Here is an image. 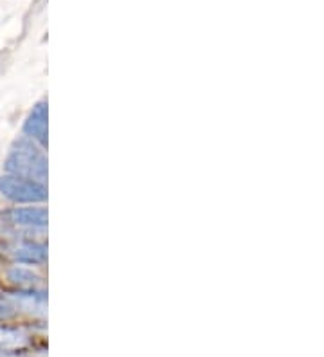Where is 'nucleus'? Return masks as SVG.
I'll use <instances>...</instances> for the list:
<instances>
[{
  "label": "nucleus",
  "mask_w": 324,
  "mask_h": 357,
  "mask_svg": "<svg viewBox=\"0 0 324 357\" xmlns=\"http://www.w3.org/2000/svg\"><path fill=\"white\" fill-rule=\"evenodd\" d=\"M0 195L15 204H42L47 201V184L33 178L4 174L0 177Z\"/></svg>",
  "instance_id": "obj_2"
},
{
  "label": "nucleus",
  "mask_w": 324,
  "mask_h": 357,
  "mask_svg": "<svg viewBox=\"0 0 324 357\" xmlns=\"http://www.w3.org/2000/svg\"><path fill=\"white\" fill-rule=\"evenodd\" d=\"M31 344L29 335L20 328L0 325V354H18Z\"/></svg>",
  "instance_id": "obj_7"
},
{
  "label": "nucleus",
  "mask_w": 324,
  "mask_h": 357,
  "mask_svg": "<svg viewBox=\"0 0 324 357\" xmlns=\"http://www.w3.org/2000/svg\"><path fill=\"white\" fill-rule=\"evenodd\" d=\"M8 280L18 289H36L40 283V276L33 273L29 267L15 266L8 271Z\"/></svg>",
  "instance_id": "obj_8"
},
{
  "label": "nucleus",
  "mask_w": 324,
  "mask_h": 357,
  "mask_svg": "<svg viewBox=\"0 0 324 357\" xmlns=\"http://www.w3.org/2000/svg\"><path fill=\"white\" fill-rule=\"evenodd\" d=\"M15 314H17V309H15L8 300L0 301V321H6V319L13 318Z\"/></svg>",
  "instance_id": "obj_9"
},
{
  "label": "nucleus",
  "mask_w": 324,
  "mask_h": 357,
  "mask_svg": "<svg viewBox=\"0 0 324 357\" xmlns=\"http://www.w3.org/2000/svg\"><path fill=\"white\" fill-rule=\"evenodd\" d=\"M6 253L18 266H43L47 261V245L43 242L20 240L9 245Z\"/></svg>",
  "instance_id": "obj_4"
},
{
  "label": "nucleus",
  "mask_w": 324,
  "mask_h": 357,
  "mask_svg": "<svg viewBox=\"0 0 324 357\" xmlns=\"http://www.w3.org/2000/svg\"><path fill=\"white\" fill-rule=\"evenodd\" d=\"M6 174L33 178L38 183L47 181V155L42 146L27 137H18L4 159Z\"/></svg>",
  "instance_id": "obj_1"
},
{
  "label": "nucleus",
  "mask_w": 324,
  "mask_h": 357,
  "mask_svg": "<svg viewBox=\"0 0 324 357\" xmlns=\"http://www.w3.org/2000/svg\"><path fill=\"white\" fill-rule=\"evenodd\" d=\"M0 220L13 229L43 231L47 229L49 213L43 206H20L0 211Z\"/></svg>",
  "instance_id": "obj_3"
},
{
  "label": "nucleus",
  "mask_w": 324,
  "mask_h": 357,
  "mask_svg": "<svg viewBox=\"0 0 324 357\" xmlns=\"http://www.w3.org/2000/svg\"><path fill=\"white\" fill-rule=\"evenodd\" d=\"M24 137L35 141L38 146H47V101H38L24 123Z\"/></svg>",
  "instance_id": "obj_5"
},
{
  "label": "nucleus",
  "mask_w": 324,
  "mask_h": 357,
  "mask_svg": "<svg viewBox=\"0 0 324 357\" xmlns=\"http://www.w3.org/2000/svg\"><path fill=\"white\" fill-rule=\"evenodd\" d=\"M6 300L17 310H26L35 316L47 314V294L38 289H18L17 292H9Z\"/></svg>",
  "instance_id": "obj_6"
}]
</instances>
